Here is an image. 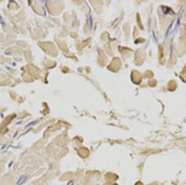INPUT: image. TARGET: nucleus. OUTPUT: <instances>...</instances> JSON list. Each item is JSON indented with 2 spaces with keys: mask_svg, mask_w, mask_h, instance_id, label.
Listing matches in <instances>:
<instances>
[{
  "mask_svg": "<svg viewBox=\"0 0 186 185\" xmlns=\"http://www.w3.org/2000/svg\"><path fill=\"white\" fill-rule=\"evenodd\" d=\"M27 180V176L26 175H22L19 178L18 181H17V185H22L24 184Z\"/></svg>",
  "mask_w": 186,
  "mask_h": 185,
  "instance_id": "1",
  "label": "nucleus"
}]
</instances>
